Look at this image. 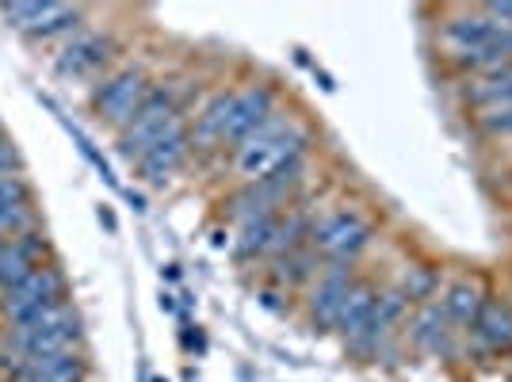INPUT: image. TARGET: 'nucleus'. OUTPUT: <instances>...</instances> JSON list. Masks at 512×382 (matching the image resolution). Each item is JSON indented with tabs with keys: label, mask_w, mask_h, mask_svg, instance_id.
I'll use <instances>...</instances> for the list:
<instances>
[{
	"label": "nucleus",
	"mask_w": 512,
	"mask_h": 382,
	"mask_svg": "<svg viewBox=\"0 0 512 382\" xmlns=\"http://www.w3.org/2000/svg\"><path fill=\"white\" fill-rule=\"evenodd\" d=\"M302 149H306V134H302V130H291L283 119L272 115L245 146H237V172L249 176L256 184V180L279 172L283 165L302 161Z\"/></svg>",
	"instance_id": "1"
},
{
	"label": "nucleus",
	"mask_w": 512,
	"mask_h": 382,
	"mask_svg": "<svg viewBox=\"0 0 512 382\" xmlns=\"http://www.w3.org/2000/svg\"><path fill=\"white\" fill-rule=\"evenodd\" d=\"M176 134H184V119H180V111L172 107V96L165 88H157L146 96V104L142 111L134 115V123L123 130V157L130 161H142L153 146H161V142H169Z\"/></svg>",
	"instance_id": "2"
},
{
	"label": "nucleus",
	"mask_w": 512,
	"mask_h": 382,
	"mask_svg": "<svg viewBox=\"0 0 512 382\" xmlns=\"http://www.w3.org/2000/svg\"><path fill=\"white\" fill-rule=\"evenodd\" d=\"M310 234H314V245H318L321 253L333 256V264H348V260L371 241V226L363 222L360 214L341 211V214L321 218Z\"/></svg>",
	"instance_id": "3"
},
{
	"label": "nucleus",
	"mask_w": 512,
	"mask_h": 382,
	"mask_svg": "<svg viewBox=\"0 0 512 382\" xmlns=\"http://www.w3.org/2000/svg\"><path fill=\"white\" fill-rule=\"evenodd\" d=\"M146 96H150V88H146V77L142 73H119V77H111L104 81V88L96 92V107H100V115H104L107 123H115V127L127 130L134 123V115L142 111L146 104Z\"/></svg>",
	"instance_id": "4"
},
{
	"label": "nucleus",
	"mask_w": 512,
	"mask_h": 382,
	"mask_svg": "<svg viewBox=\"0 0 512 382\" xmlns=\"http://www.w3.org/2000/svg\"><path fill=\"white\" fill-rule=\"evenodd\" d=\"M268 119H272V92L268 88H249V92L234 96L230 119L222 130V146H245Z\"/></svg>",
	"instance_id": "5"
},
{
	"label": "nucleus",
	"mask_w": 512,
	"mask_h": 382,
	"mask_svg": "<svg viewBox=\"0 0 512 382\" xmlns=\"http://www.w3.org/2000/svg\"><path fill=\"white\" fill-rule=\"evenodd\" d=\"M65 291V279L58 272H50V268H35L31 276L16 283L12 291H4V310H8V318H16L23 310H31V306H58V298Z\"/></svg>",
	"instance_id": "6"
},
{
	"label": "nucleus",
	"mask_w": 512,
	"mask_h": 382,
	"mask_svg": "<svg viewBox=\"0 0 512 382\" xmlns=\"http://www.w3.org/2000/svg\"><path fill=\"white\" fill-rule=\"evenodd\" d=\"M356 283H352V268L348 264H333V268H325V276L318 279V291H314V321H318L321 329H337V318H341V306L348 291H352Z\"/></svg>",
	"instance_id": "7"
},
{
	"label": "nucleus",
	"mask_w": 512,
	"mask_h": 382,
	"mask_svg": "<svg viewBox=\"0 0 512 382\" xmlns=\"http://www.w3.org/2000/svg\"><path fill=\"white\" fill-rule=\"evenodd\" d=\"M406 314V298H402V291H394V295H379V302H375V310H371V318L363 321V329L356 333V337H348V344L360 352V356H371L375 348H379V340L390 333V325Z\"/></svg>",
	"instance_id": "8"
},
{
	"label": "nucleus",
	"mask_w": 512,
	"mask_h": 382,
	"mask_svg": "<svg viewBox=\"0 0 512 382\" xmlns=\"http://www.w3.org/2000/svg\"><path fill=\"white\" fill-rule=\"evenodd\" d=\"M46 249V241L39 234H20L12 245H4L0 249V287L4 291H12L16 283H23V279L35 272V260H39V253Z\"/></svg>",
	"instance_id": "9"
},
{
	"label": "nucleus",
	"mask_w": 512,
	"mask_h": 382,
	"mask_svg": "<svg viewBox=\"0 0 512 382\" xmlns=\"http://www.w3.org/2000/svg\"><path fill=\"white\" fill-rule=\"evenodd\" d=\"M107 58H111V43H107L104 35H77V39L62 50L58 73H62V77H88V73H96Z\"/></svg>",
	"instance_id": "10"
},
{
	"label": "nucleus",
	"mask_w": 512,
	"mask_h": 382,
	"mask_svg": "<svg viewBox=\"0 0 512 382\" xmlns=\"http://www.w3.org/2000/svg\"><path fill=\"white\" fill-rule=\"evenodd\" d=\"M451 321L444 314V306H436V302H425L421 310H417V318H413V329H409V337L413 344L428 352V356H448L451 352Z\"/></svg>",
	"instance_id": "11"
},
{
	"label": "nucleus",
	"mask_w": 512,
	"mask_h": 382,
	"mask_svg": "<svg viewBox=\"0 0 512 382\" xmlns=\"http://www.w3.org/2000/svg\"><path fill=\"white\" fill-rule=\"evenodd\" d=\"M474 337L478 344H486L493 352H505L512 348V310L505 302H486L482 314L474 321Z\"/></svg>",
	"instance_id": "12"
},
{
	"label": "nucleus",
	"mask_w": 512,
	"mask_h": 382,
	"mask_svg": "<svg viewBox=\"0 0 512 382\" xmlns=\"http://www.w3.org/2000/svg\"><path fill=\"white\" fill-rule=\"evenodd\" d=\"M184 153H188V134H176L169 142H161V146H153L138 165L142 172L150 176L153 184H165L172 172L180 169V161H184Z\"/></svg>",
	"instance_id": "13"
},
{
	"label": "nucleus",
	"mask_w": 512,
	"mask_h": 382,
	"mask_svg": "<svg viewBox=\"0 0 512 382\" xmlns=\"http://www.w3.org/2000/svg\"><path fill=\"white\" fill-rule=\"evenodd\" d=\"M375 302H379V295L367 287V283H356L352 291H348V298H344L341 306V318H337V329H341L344 337H356L363 329V321L371 318V310H375Z\"/></svg>",
	"instance_id": "14"
},
{
	"label": "nucleus",
	"mask_w": 512,
	"mask_h": 382,
	"mask_svg": "<svg viewBox=\"0 0 512 382\" xmlns=\"http://www.w3.org/2000/svg\"><path fill=\"white\" fill-rule=\"evenodd\" d=\"M23 371H35V375L46 379V382H81V360H77L73 352H58V356H31ZM20 375H16V379H20Z\"/></svg>",
	"instance_id": "15"
},
{
	"label": "nucleus",
	"mask_w": 512,
	"mask_h": 382,
	"mask_svg": "<svg viewBox=\"0 0 512 382\" xmlns=\"http://www.w3.org/2000/svg\"><path fill=\"white\" fill-rule=\"evenodd\" d=\"M482 291L474 287V283H455L448 291V298H444V314H448V321H455V325H474L478 321V314H482Z\"/></svg>",
	"instance_id": "16"
},
{
	"label": "nucleus",
	"mask_w": 512,
	"mask_h": 382,
	"mask_svg": "<svg viewBox=\"0 0 512 382\" xmlns=\"http://www.w3.org/2000/svg\"><path fill=\"white\" fill-rule=\"evenodd\" d=\"M272 237H276V218L272 214H260L241 222V237H237V256H256L272 249Z\"/></svg>",
	"instance_id": "17"
},
{
	"label": "nucleus",
	"mask_w": 512,
	"mask_h": 382,
	"mask_svg": "<svg viewBox=\"0 0 512 382\" xmlns=\"http://www.w3.org/2000/svg\"><path fill=\"white\" fill-rule=\"evenodd\" d=\"M81 23V12L77 8H69V4H46L43 20L35 23V39H50V35H62L69 27H77Z\"/></svg>",
	"instance_id": "18"
},
{
	"label": "nucleus",
	"mask_w": 512,
	"mask_h": 382,
	"mask_svg": "<svg viewBox=\"0 0 512 382\" xmlns=\"http://www.w3.org/2000/svg\"><path fill=\"white\" fill-rule=\"evenodd\" d=\"M314 276V256L310 253H287V256H279V268H276V279H283L287 287L291 283H302V279H310Z\"/></svg>",
	"instance_id": "19"
},
{
	"label": "nucleus",
	"mask_w": 512,
	"mask_h": 382,
	"mask_svg": "<svg viewBox=\"0 0 512 382\" xmlns=\"http://www.w3.org/2000/svg\"><path fill=\"white\" fill-rule=\"evenodd\" d=\"M43 12H46V4H4V8H0V16L12 23L16 31H27V35L35 31V23L43 20Z\"/></svg>",
	"instance_id": "20"
},
{
	"label": "nucleus",
	"mask_w": 512,
	"mask_h": 382,
	"mask_svg": "<svg viewBox=\"0 0 512 382\" xmlns=\"http://www.w3.org/2000/svg\"><path fill=\"white\" fill-rule=\"evenodd\" d=\"M432 291H436V276L432 272H425V268H409L406 276H402V298H417V302H425V298H432Z\"/></svg>",
	"instance_id": "21"
},
{
	"label": "nucleus",
	"mask_w": 512,
	"mask_h": 382,
	"mask_svg": "<svg viewBox=\"0 0 512 382\" xmlns=\"http://www.w3.org/2000/svg\"><path fill=\"white\" fill-rule=\"evenodd\" d=\"M482 127L490 134H512V111H497V115H482Z\"/></svg>",
	"instance_id": "22"
},
{
	"label": "nucleus",
	"mask_w": 512,
	"mask_h": 382,
	"mask_svg": "<svg viewBox=\"0 0 512 382\" xmlns=\"http://www.w3.org/2000/svg\"><path fill=\"white\" fill-rule=\"evenodd\" d=\"M20 165V157H16V149L8 146L4 138H0V176H12V169Z\"/></svg>",
	"instance_id": "23"
},
{
	"label": "nucleus",
	"mask_w": 512,
	"mask_h": 382,
	"mask_svg": "<svg viewBox=\"0 0 512 382\" xmlns=\"http://www.w3.org/2000/svg\"><path fill=\"white\" fill-rule=\"evenodd\" d=\"M16 382H46V379H39L35 371H23V375H20V379H16Z\"/></svg>",
	"instance_id": "24"
},
{
	"label": "nucleus",
	"mask_w": 512,
	"mask_h": 382,
	"mask_svg": "<svg viewBox=\"0 0 512 382\" xmlns=\"http://www.w3.org/2000/svg\"><path fill=\"white\" fill-rule=\"evenodd\" d=\"M0 249H4V241H0Z\"/></svg>",
	"instance_id": "25"
}]
</instances>
